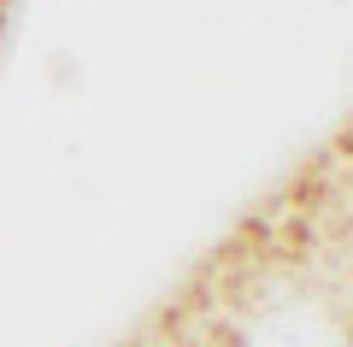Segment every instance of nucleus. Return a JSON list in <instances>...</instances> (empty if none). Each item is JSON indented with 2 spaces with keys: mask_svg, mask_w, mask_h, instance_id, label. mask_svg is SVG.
I'll list each match as a JSON object with an SVG mask.
<instances>
[{
  "mask_svg": "<svg viewBox=\"0 0 353 347\" xmlns=\"http://www.w3.org/2000/svg\"><path fill=\"white\" fill-rule=\"evenodd\" d=\"M347 347H353V330H347Z\"/></svg>",
  "mask_w": 353,
  "mask_h": 347,
  "instance_id": "f257e3e1",
  "label": "nucleus"
}]
</instances>
